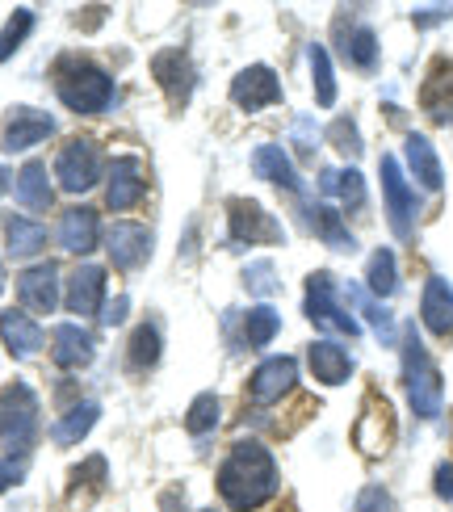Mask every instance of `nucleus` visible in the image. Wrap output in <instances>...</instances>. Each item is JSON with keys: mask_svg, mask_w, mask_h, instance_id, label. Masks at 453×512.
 <instances>
[{"mask_svg": "<svg viewBox=\"0 0 453 512\" xmlns=\"http://www.w3.org/2000/svg\"><path fill=\"white\" fill-rule=\"evenodd\" d=\"M277 492V462L261 441H240L219 471V496L235 512L261 508Z\"/></svg>", "mask_w": 453, "mask_h": 512, "instance_id": "f257e3e1", "label": "nucleus"}, {"mask_svg": "<svg viewBox=\"0 0 453 512\" xmlns=\"http://www.w3.org/2000/svg\"><path fill=\"white\" fill-rule=\"evenodd\" d=\"M55 93L76 114H101L114 101V80L84 55H63L55 63Z\"/></svg>", "mask_w": 453, "mask_h": 512, "instance_id": "f03ea898", "label": "nucleus"}, {"mask_svg": "<svg viewBox=\"0 0 453 512\" xmlns=\"http://www.w3.org/2000/svg\"><path fill=\"white\" fill-rule=\"evenodd\" d=\"M403 382H407V399H412V412H416L420 420L441 416L445 382H441V370L433 366V357L424 353L416 328L403 332Z\"/></svg>", "mask_w": 453, "mask_h": 512, "instance_id": "7ed1b4c3", "label": "nucleus"}, {"mask_svg": "<svg viewBox=\"0 0 453 512\" xmlns=\"http://www.w3.org/2000/svg\"><path fill=\"white\" fill-rule=\"evenodd\" d=\"M38 437V399L26 382H9L0 391V445L21 458Z\"/></svg>", "mask_w": 453, "mask_h": 512, "instance_id": "20e7f679", "label": "nucleus"}, {"mask_svg": "<svg viewBox=\"0 0 453 512\" xmlns=\"http://www.w3.org/2000/svg\"><path fill=\"white\" fill-rule=\"evenodd\" d=\"M227 227H231V244L235 248H248V244H282L286 231L277 223L261 202L252 198H235L227 202Z\"/></svg>", "mask_w": 453, "mask_h": 512, "instance_id": "39448f33", "label": "nucleus"}, {"mask_svg": "<svg viewBox=\"0 0 453 512\" xmlns=\"http://www.w3.org/2000/svg\"><path fill=\"white\" fill-rule=\"evenodd\" d=\"M395 408L386 403L382 395H370L365 399V408H361V420H357V429H353V441H357V450L365 458H382V454H391V445H395Z\"/></svg>", "mask_w": 453, "mask_h": 512, "instance_id": "423d86ee", "label": "nucleus"}, {"mask_svg": "<svg viewBox=\"0 0 453 512\" xmlns=\"http://www.w3.org/2000/svg\"><path fill=\"white\" fill-rule=\"evenodd\" d=\"M302 307H307V319L328 332H344V336H357V319H349V311H344L336 303V282L328 273H311L307 277V298H302Z\"/></svg>", "mask_w": 453, "mask_h": 512, "instance_id": "0eeeda50", "label": "nucleus"}, {"mask_svg": "<svg viewBox=\"0 0 453 512\" xmlns=\"http://www.w3.org/2000/svg\"><path fill=\"white\" fill-rule=\"evenodd\" d=\"M55 173H59V185L68 189V194H89L97 185V173H101L97 143L93 139H68L59 160H55Z\"/></svg>", "mask_w": 453, "mask_h": 512, "instance_id": "6e6552de", "label": "nucleus"}, {"mask_svg": "<svg viewBox=\"0 0 453 512\" xmlns=\"http://www.w3.org/2000/svg\"><path fill=\"white\" fill-rule=\"evenodd\" d=\"M382 194H386V215H391V231H395L399 240H412V236H416V215H420V206H416V194L407 189L403 168L395 164V156L382 160Z\"/></svg>", "mask_w": 453, "mask_h": 512, "instance_id": "1a4fd4ad", "label": "nucleus"}, {"mask_svg": "<svg viewBox=\"0 0 453 512\" xmlns=\"http://www.w3.org/2000/svg\"><path fill=\"white\" fill-rule=\"evenodd\" d=\"M231 101L240 105V110H248V114L265 110V105H277V101H282V84H277V72L265 68V63H252V68H244L240 76L231 80Z\"/></svg>", "mask_w": 453, "mask_h": 512, "instance_id": "9d476101", "label": "nucleus"}, {"mask_svg": "<svg viewBox=\"0 0 453 512\" xmlns=\"http://www.w3.org/2000/svg\"><path fill=\"white\" fill-rule=\"evenodd\" d=\"M105 244H110V261L118 269L135 273V269L147 265V256H151V227H143L135 219H122V223L110 227V240Z\"/></svg>", "mask_w": 453, "mask_h": 512, "instance_id": "9b49d317", "label": "nucleus"}, {"mask_svg": "<svg viewBox=\"0 0 453 512\" xmlns=\"http://www.w3.org/2000/svg\"><path fill=\"white\" fill-rule=\"evenodd\" d=\"M151 72H156V80L164 84V93H168L172 105H185L189 93H193V84H198V72H193L189 55L177 51V47H168V51H160L156 59H151Z\"/></svg>", "mask_w": 453, "mask_h": 512, "instance_id": "f8f14e48", "label": "nucleus"}, {"mask_svg": "<svg viewBox=\"0 0 453 512\" xmlns=\"http://www.w3.org/2000/svg\"><path fill=\"white\" fill-rule=\"evenodd\" d=\"M55 135V118L42 110H13L5 118V131H0V147L5 152H26V147L42 143Z\"/></svg>", "mask_w": 453, "mask_h": 512, "instance_id": "ddd939ff", "label": "nucleus"}, {"mask_svg": "<svg viewBox=\"0 0 453 512\" xmlns=\"http://www.w3.org/2000/svg\"><path fill=\"white\" fill-rule=\"evenodd\" d=\"M298 387V361L294 357H269L256 366L252 382H248V391L256 403H277L286 391Z\"/></svg>", "mask_w": 453, "mask_h": 512, "instance_id": "4468645a", "label": "nucleus"}, {"mask_svg": "<svg viewBox=\"0 0 453 512\" xmlns=\"http://www.w3.org/2000/svg\"><path fill=\"white\" fill-rule=\"evenodd\" d=\"M143 189H147V181H143V164H139V156H118V160L110 164L105 206H110V210H131V206L143 198Z\"/></svg>", "mask_w": 453, "mask_h": 512, "instance_id": "2eb2a0df", "label": "nucleus"}, {"mask_svg": "<svg viewBox=\"0 0 453 512\" xmlns=\"http://www.w3.org/2000/svg\"><path fill=\"white\" fill-rule=\"evenodd\" d=\"M17 298L26 303L30 311L38 315H51L59 307V269L47 261V265H34L17 277Z\"/></svg>", "mask_w": 453, "mask_h": 512, "instance_id": "dca6fc26", "label": "nucleus"}, {"mask_svg": "<svg viewBox=\"0 0 453 512\" xmlns=\"http://www.w3.org/2000/svg\"><path fill=\"white\" fill-rule=\"evenodd\" d=\"M336 47L357 72L378 68V38L370 26H361V21H336Z\"/></svg>", "mask_w": 453, "mask_h": 512, "instance_id": "f3484780", "label": "nucleus"}, {"mask_svg": "<svg viewBox=\"0 0 453 512\" xmlns=\"http://www.w3.org/2000/svg\"><path fill=\"white\" fill-rule=\"evenodd\" d=\"M420 315L433 336H453V286L445 277H428L424 298H420Z\"/></svg>", "mask_w": 453, "mask_h": 512, "instance_id": "a211bd4d", "label": "nucleus"}, {"mask_svg": "<svg viewBox=\"0 0 453 512\" xmlns=\"http://www.w3.org/2000/svg\"><path fill=\"white\" fill-rule=\"evenodd\" d=\"M105 303V269L101 265H80L68 286V311L76 315H97Z\"/></svg>", "mask_w": 453, "mask_h": 512, "instance_id": "6ab92c4d", "label": "nucleus"}, {"mask_svg": "<svg viewBox=\"0 0 453 512\" xmlns=\"http://www.w3.org/2000/svg\"><path fill=\"white\" fill-rule=\"evenodd\" d=\"M0 340H5V349L13 357H34L42 349V328L26 311H0Z\"/></svg>", "mask_w": 453, "mask_h": 512, "instance_id": "aec40b11", "label": "nucleus"}, {"mask_svg": "<svg viewBox=\"0 0 453 512\" xmlns=\"http://www.w3.org/2000/svg\"><path fill=\"white\" fill-rule=\"evenodd\" d=\"M307 357H311V374L323 382V387H340V382L353 374V357L344 353L336 340H315L307 349Z\"/></svg>", "mask_w": 453, "mask_h": 512, "instance_id": "412c9836", "label": "nucleus"}, {"mask_svg": "<svg viewBox=\"0 0 453 512\" xmlns=\"http://www.w3.org/2000/svg\"><path fill=\"white\" fill-rule=\"evenodd\" d=\"M302 219H307V227L315 231V236L328 244V248H340V252H353L357 240H353V231L344 227V219L336 215L332 206H319V202H307L302 206Z\"/></svg>", "mask_w": 453, "mask_h": 512, "instance_id": "4be33fe9", "label": "nucleus"}, {"mask_svg": "<svg viewBox=\"0 0 453 512\" xmlns=\"http://www.w3.org/2000/svg\"><path fill=\"white\" fill-rule=\"evenodd\" d=\"M97 236H101V223H97V215H93V210L76 206V210H68V215L59 219V244L68 248V252H76V256L93 252Z\"/></svg>", "mask_w": 453, "mask_h": 512, "instance_id": "5701e85b", "label": "nucleus"}, {"mask_svg": "<svg viewBox=\"0 0 453 512\" xmlns=\"http://www.w3.org/2000/svg\"><path fill=\"white\" fill-rule=\"evenodd\" d=\"M403 152H407V168H412V173H416V181H420V185L428 189V194H437V189L445 185L441 160H437V147L428 143L424 135H407Z\"/></svg>", "mask_w": 453, "mask_h": 512, "instance_id": "b1692460", "label": "nucleus"}, {"mask_svg": "<svg viewBox=\"0 0 453 512\" xmlns=\"http://www.w3.org/2000/svg\"><path fill=\"white\" fill-rule=\"evenodd\" d=\"M420 101H424V110L433 114L437 122L453 114V63H449V59H437L433 68H428V80H424Z\"/></svg>", "mask_w": 453, "mask_h": 512, "instance_id": "393cba45", "label": "nucleus"}, {"mask_svg": "<svg viewBox=\"0 0 453 512\" xmlns=\"http://www.w3.org/2000/svg\"><path fill=\"white\" fill-rule=\"evenodd\" d=\"M51 357L59 361L63 370H76V366H89L93 361V336L76 328V324H59L55 328V340H51Z\"/></svg>", "mask_w": 453, "mask_h": 512, "instance_id": "a878e982", "label": "nucleus"}, {"mask_svg": "<svg viewBox=\"0 0 453 512\" xmlns=\"http://www.w3.org/2000/svg\"><path fill=\"white\" fill-rule=\"evenodd\" d=\"M319 189L328 198H336L344 210H361L365 206V181L357 168H344V173H336V168H323L319 173Z\"/></svg>", "mask_w": 453, "mask_h": 512, "instance_id": "bb28decb", "label": "nucleus"}, {"mask_svg": "<svg viewBox=\"0 0 453 512\" xmlns=\"http://www.w3.org/2000/svg\"><path fill=\"white\" fill-rule=\"evenodd\" d=\"M17 202L26 206V210H47L51 202H55V194H51V185H47V168H42L38 160H30L26 168L17 173Z\"/></svg>", "mask_w": 453, "mask_h": 512, "instance_id": "cd10ccee", "label": "nucleus"}, {"mask_svg": "<svg viewBox=\"0 0 453 512\" xmlns=\"http://www.w3.org/2000/svg\"><path fill=\"white\" fill-rule=\"evenodd\" d=\"M252 168H256V177H265V181H273V185H282V189H298V173H294V164H290V156L282 152V147H273V143L256 147Z\"/></svg>", "mask_w": 453, "mask_h": 512, "instance_id": "c85d7f7f", "label": "nucleus"}, {"mask_svg": "<svg viewBox=\"0 0 453 512\" xmlns=\"http://www.w3.org/2000/svg\"><path fill=\"white\" fill-rule=\"evenodd\" d=\"M5 240H9V256H38L42 252V244H47V227H42L38 219H21V215H13L9 219V231H5Z\"/></svg>", "mask_w": 453, "mask_h": 512, "instance_id": "c756f323", "label": "nucleus"}, {"mask_svg": "<svg viewBox=\"0 0 453 512\" xmlns=\"http://www.w3.org/2000/svg\"><path fill=\"white\" fill-rule=\"evenodd\" d=\"M97 416H101L97 403H76L72 412H63V416L55 420V429H51L55 445H76V441L97 424Z\"/></svg>", "mask_w": 453, "mask_h": 512, "instance_id": "7c9ffc66", "label": "nucleus"}, {"mask_svg": "<svg viewBox=\"0 0 453 512\" xmlns=\"http://www.w3.org/2000/svg\"><path fill=\"white\" fill-rule=\"evenodd\" d=\"M365 282L378 298H391L399 290V265H395V252L391 248H378L370 256V265H365Z\"/></svg>", "mask_w": 453, "mask_h": 512, "instance_id": "2f4dec72", "label": "nucleus"}, {"mask_svg": "<svg viewBox=\"0 0 453 512\" xmlns=\"http://www.w3.org/2000/svg\"><path fill=\"white\" fill-rule=\"evenodd\" d=\"M131 366L135 370H147V366H156L160 361V353H164V336H160V328L156 324H139L135 332H131Z\"/></svg>", "mask_w": 453, "mask_h": 512, "instance_id": "473e14b6", "label": "nucleus"}, {"mask_svg": "<svg viewBox=\"0 0 453 512\" xmlns=\"http://www.w3.org/2000/svg\"><path fill=\"white\" fill-rule=\"evenodd\" d=\"M244 332H248V345H252V349H265L269 340L282 332V315H277L273 307H252V311L244 315Z\"/></svg>", "mask_w": 453, "mask_h": 512, "instance_id": "72a5a7b5", "label": "nucleus"}, {"mask_svg": "<svg viewBox=\"0 0 453 512\" xmlns=\"http://www.w3.org/2000/svg\"><path fill=\"white\" fill-rule=\"evenodd\" d=\"M311 51V72H315V101L319 105H336V76H332V59L323 47H307Z\"/></svg>", "mask_w": 453, "mask_h": 512, "instance_id": "f704fd0d", "label": "nucleus"}, {"mask_svg": "<svg viewBox=\"0 0 453 512\" xmlns=\"http://www.w3.org/2000/svg\"><path fill=\"white\" fill-rule=\"evenodd\" d=\"M219 412H223V403H219V395H198L189 403V433H198V437H206V433H214V424H219Z\"/></svg>", "mask_w": 453, "mask_h": 512, "instance_id": "c9c22d12", "label": "nucleus"}, {"mask_svg": "<svg viewBox=\"0 0 453 512\" xmlns=\"http://www.w3.org/2000/svg\"><path fill=\"white\" fill-rule=\"evenodd\" d=\"M30 30H34V13H30V9H17V13L9 17V26L0 30V59H9V55L17 51V42L26 38Z\"/></svg>", "mask_w": 453, "mask_h": 512, "instance_id": "e433bc0d", "label": "nucleus"}, {"mask_svg": "<svg viewBox=\"0 0 453 512\" xmlns=\"http://www.w3.org/2000/svg\"><path fill=\"white\" fill-rule=\"evenodd\" d=\"M68 487H89V492L97 496L101 487H105V458H84V462L76 466V471H72Z\"/></svg>", "mask_w": 453, "mask_h": 512, "instance_id": "4c0bfd02", "label": "nucleus"}, {"mask_svg": "<svg viewBox=\"0 0 453 512\" xmlns=\"http://www.w3.org/2000/svg\"><path fill=\"white\" fill-rule=\"evenodd\" d=\"M357 303H361V311H365V319H370V328L378 332V340L382 345H395V324H391V315H386L374 298H365L361 290H357Z\"/></svg>", "mask_w": 453, "mask_h": 512, "instance_id": "58836bf2", "label": "nucleus"}, {"mask_svg": "<svg viewBox=\"0 0 453 512\" xmlns=\"http://www.w3.org/2000/svg\"><path fill=\"white\" fill-rule=\"evenodd\" d=\"M353 512H399L395 508V496L386 492V487H365V492L357 496V504H353Z\"/></svg>", "mask_w": 453, "mask_h": 512, "instance_id": "ea45409f", "label": "nucleus"}, {"mask_svg": "<svg viewBox=\"0 0 453 512\" xmlns=\"http://www.w3.org/2000/svg\"><path fill=\"white\" fill-rule=\"evenodd\" d=\"M328 135H332V143L340 147V152H344V156H357V152H361V135H357V126H353V118H340V122L332 126V131H328Z\"/></svg>", "mask_w": 453, "mask_h": 512, "instance_id": "a19ab883", "label": "nucleus"}, {"mask_svg": "<svg viewBox=\"0 0 453 512\" xmlns=\"http://www.w3.org/2000/svg\"><path fill=\"white\" fill-rule=\"evenodd\" d=\"M244 282H248V290H256V294H269V290H277V273H273L269 261H261V265H248V269H244Z\"/></svg>", "mask_w": 453, "mask_h": 512, "instance_id": "79ce46f5", "label": "nucleus"}, {"mask_svg": "<svg viewBox=\"0 0 453 512\" xmlns=\"http://www.w3.org/2000/svg\"><path fill=\"white\" fill-rule=\"evenodd\" d=\"M21 475H26V462H21V458H0V492L17 487Z\"/></svg>", "mask_w": 453, "mask_h": 512, "instance_id": "37998d69", "label": "nucleus"}, {"mask_svg": "<svg viewBox=\"0 0 453 512\" xmlns=\"http://www.w3.org/2000/svg\"><path fill=\"white\" fill-rule=\"evenodd\" d=\"M437 496L453 500V462H441L437 466Z\"/></svg>", "mask_w": 453, "mask_h": 512, "instance_id": "c03bdc74", "label": "nucleus"}, {"mask_svg": "<svg viewBox=\"0 0 453 512\" xmlns=\"http://www.w3.org/2000/svg\"><path fill=\"white\" fill-rule=\"evenodd\" d=\"M126 311H131V298H126V294H122V298H114V303H110V307H105V315H101V319H105V324H110V328H114V324H122V315H126Z\"/></svg>", "mask_w": 453, "mask_h": 512, "instance_id": "a18cd8bd", "label": "nucleus"}, {"mask_svg": "<svg viewBox=\"0 0 453 512\" xmlns=\"http://www.w3.org/2000/svg\"><path fill=\"white\" fill-rule=\"evenodd\" d=\"M449 17V9H433V13H420L416 21H420V26H437V21H445Z\"/></svg>", "mask_w": 453, "mask_h": 512, "instance_id": "49530a36", "label": "nucleus"}, {"mask_svg": "<svg viewBox=\"0 0 453 512\" xmlns=\"http://www.w3.org/2000/svg\"><path fill=\"white\" fill-rule=\"evenodd\" d=\"M5 185H9V173H5V164H0V194H5Z\"/></svg>", "mask_w": 453, "mask_h": 512, "instance_id": "de8ad7c7", "label": "nucleus"}, {"mask_svg": "<svg viewBox=\"0 0 453 512\" xmlns=\"http://www.w3.org/2000/svg\"><path fill=\"white\" fill-rule=\"evenodd\" d=\"M0 290H5V269H0Z\"/></svg>", "mask_w": 453, "mask_h": 512, "instance_id": "09e8293b", "label": "nucleus"}]
</instances>
